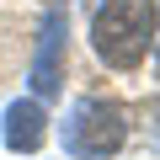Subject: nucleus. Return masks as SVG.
I'll return each instance as SVG.
<instances>
[{
  "instance_id": "nucleus-1",
  "label": "nucleus",
  "mask_w": 160,
  "mask_h": 160,
  "mask_svg": "<svg viewBox=\"0 0 160 160\" xmlns=\"http://www.w3.org/2000/svg\"><path fill=\"white\" fill-rule=\"evenodd\" d=\"M155 27H160L155 0H102L96 16H91V48H96L102 64L133 69V64H144Z\"/></svg>"
},
{
  "instance_id": "nucleus-3",
  "label": "nucleus",
  "mask_w": 160,
  "mask_h": 160,
  "mask_svg": "<svg viewBox=\"0 0 160 160\" xmlns=\"http://www.w3.org/2000/svg\"><path fill=\"white\" fill-rule=\"evenodd\" d=\"M64 6H53L43 16V43H38V59H32V91L38 96H53L59 91V80H64Z\"/></svg>"
},
{
  "instance_id": "nucleus-2",
  "label": "nucleus",
  "mask_w": 160,
  "mask_h": 160,
  "mask_svg": "<svg viewBox=\"0 0 160 160\" xmlns=\"http://www.w3.org/2000/svg\"><path fill=\"white\" fill-rule=\"evenodd\" d=\"M128 144V112L118 102L86 96L75 102V112L64 118V155L69 160H107Z\"/></svg>"
},
{
  "instance_id": "nucleus-4",
  "label": "nucleus",
  "mask_w": 160,
  "mask_h": 160,
  "mask_svg": "<svg viewBox=\"0 0 160 160\" xmlns=\"http://www.w3.org/2000/svg\"><path fill=\"white\" fill-rule=\"evenodd\" d=\"M6 149H16V155H32L43 139H48V112H43V102L38 96H27V102H11L6 107Z\"/></svg>"
}]
</instances>
